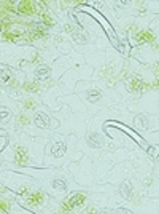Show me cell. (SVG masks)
Returning <instances> with one entry per match:
<instances>
[{"instance_id":"7","label":"cell","mask_w":159,"mask_h":214,"mask_svg":"<svg viewBox=\"0 0 159 214\" xmlns=\"http://www.w3.org/2000/svg\"><path fill=\"white\" fill-rule=\"evenodd\" d=\"M26 90L37 91V90H38V85H37V83H26Z\"/></svg>"},{"instance_id":"4","label":"cell","mask_w":159,"mask_h":214,"mask_svg":"<svg viewBox=\"0 0 159 214\" xmlns=\"http://www.w3.org/2000/svg\"><path fill=\"white\" fill-rule=\"evenodd\" d=\"M34 11V3L32 2H21L19 3V13L21 15H32Z\"/></svg>"},{"instance_id":"1","label":"cell","mask_w":159,"mask_h":214,"mask_svg":"<svg viewBox=\"0 0 159 214\" xmlns=\"http://www.w3.org/2000/svg\"><path fill=\"white\" fill-rule=\"evenodd\" d=\"M86 200V195L85 193H75L73 197H70L67 201L62 203V206H60V211H72L75 206H81L83 203H85Z\"/></svg>"},{"instance_id":"11","label":"cell","mask_w":159,"mask_h":214,"mask_svg":"<svg viewBox=\"0 0 159 214\" xmlns=\"http://www.w3.org/2000/svg\"><path fill=\"white\" fill-rule=\"evenodd\" d=\"M7 209H8V203L2 201V211H7Z\"/></svg>"},{"instance_id":"12","label":"cell","mask_w":159,"mask_h":214,"mask_svg":"<svg viewBox=\"0 0 159 214\" xmlns=\"http://www.w3.org/2000/svg\"><path fill=\"white\" fill-rule=\"evenodd\" d=\"M27 190H29L27 187H22V189L19 190V193H21V195H26V193H27Z\"/></svg>"},{"instance_id":"8","label":"cell","mask_w":159,"mask_h":214,"mask_svg":"<svg viewBox=\"0 0 159 214\" xmlns=\"http://www.w3.org/2000/svg\"><path fill=\"white\" fill-rule=\"evenodd\" d=\"M18 123H21V125L29 123V118H27L26 115H19V117H18Z\"/></svg>"},{"instance_id":"5","label":"cell","mask_w":159,"mask_h":214,"mask_svg":"<svg viewBox=\"0 0 159 214\" xmlns=\"http://www.w3.org/2000/svg\"><path fill=\"white\" fill-rule=\"evenodd\" d=\"M153 40H154V35L148 30H143L138 34V42H153Z\"/></svg>"},{"instance_id":"3","label":"cell","mask_w":159,"mask_h":214,"mask_svg":"<svg viewBox=\"0 0 159 214\" xmlns=\"http://www.w3.org/2000/svg\"><path fill=\"white\" fill-rule=\"evenodd\" d=\"M15 161L18 165H24L27 163V152L24 147H16V153H15Z\"/></svg>"},{"instance_id":"9","label":"cell","mask_w":159,"mask_h":214,"mask_svg":"<svg viewBox=\"0 0 159 214\" xmlns=\"http://www.w3.org/2000/svg\"><path fill=\"white\" fill-rule=\"evenodd\" d=\"M26 109H32V107H34L35 104H34V101H26Z\"/></svg>"},{"instance_id":"10","label":"cell","mask_w":159,"mask_h":214,"mask_svg":"<svg viewBox=\"0 0 159 214\" xmlns=\"http://www.w3.org/2000/svg\"><path fill=\"white\" fill-rule=\"evenodd\" d=\"M3 37H5L7 40H13V35H11V34H8V32H5V34H3Z\"/></svg>"},{"instance_id":"6","label":"cell","mask_w":159,"mask_h":214,"mask_svg":"<svg viewBox=\"0 0 159 214\" xmlns=\"http://www.w3.org/2000/svg\"><path fill=\"white\" fill-rule=\"evenodd\" d=\"M53 187H54V189H65V185H64L62 181L54 179V181H53Z\"/></svg>"},{"instance_id":"2","label":"cell","mask_w":159,"mask_h":214,"mask_svg":"<svg viewBox=\"0 0 159 214\" xmlns=\"http://www.w3.org/2000/svg\"><path fill=\"white\" fill-rule=\"evenodd\" d=\"M45 195L43 192H35V193H30L29 197H27V204L29 206H38V204L43 201Z\"/></svg>"}]
</instances>
